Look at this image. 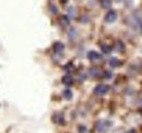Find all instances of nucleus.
Segmentation results:
<instances>
[{"label": "nucleus", "instance_id": "obj_1", "mask_svg": "<svg viewBox=\"0 0 142 133\" xmlns=\"http://www.w3.org/2000/svg\"><path fill=\"white\" fill-rule=\"evenodd\" d=\"M110 125H111L110 121H106V120H98V121H97V124H96V129H97L98 132H103V130H106V128H107V127H110Z\"/></svg>", "mask_w": 142, "mask_h": 133}, {"label": "nucleus", "instance_id": "obj_2", "mask_svg": "<svg viewBox=\"0 0 142 133\" xmlns=\"http://www.w3.org/2000/svg\"><path fill=\"white\" fill-rule=\"evenodd\" d=\"M107 91H108V87H107L106 84H98V85L94 88V93L98 94V96H103V94H106Z\"/></svg>", "mask_w": 142, "mask_h": 133}, {"label": "nucleus", "instance_id": "obj_3", "mask_svg": "<svg viewBox=\"0 0 142 133\" xmlns=\"http://www.w3.org/2000/svg\"><path fill=\"white\" fill-rule=\"evenodd\" d=\"M116 17H118V14H116L115 10H108V12L106 13V16H105V21L107 22V23H112V22L116 21Z\"/></svg>", "mask_w": 142, "mask_h": 133}, {"label": "nucleus", "instance_id": "obj_4", "mask_svg": "<svg viewBox=\"0 0 142 133\" xmlns=\"http://www.w3.org/2000/svg\"><path fill=\"white\" fill-rule=\"evenodd\" d=\"M88 58H89L91 61H97V60L101 58V54L97 53L96 50H91V52L88 53Z\"/></svg>", "mask_w": 142, "mask_h": 133}, {"label": "nucleus", "instance_id": "obj_5", "mask_svg": "<svg viewBox=\"0 0 142 133\" xmlns=\"http://www.w3.org/2000/svg\"><path fill=\"white\" fill-rule=\"evenodd\" d=\"M63 44L62 43H60V41H57V43H54V45H53V50L56 52V53H61L62 50H63Z\"/></svg>", "mask_w": 142, "mask_h": 133}, {"label": "nucleus", "instance_id": "obj_6", "mask_svg": "<svg viewBox=\"0 0 142 133\" xmlns=\"http://www.w3.org/2000/svg\"><path fill=\"white\" fill-rule=\"evenodd\" d=\"M119 65H120V61L118 58H115V57L110 58V66H111V67H118Z\"/></svg>", "mask_w": 142, "mask_h": 133}, {"label": "nucleus", "instance_id": "obj_7", "mask_svg": "<svg viewBox=\"0 0 142 133\" xmlns=\"http://www.w3.org/2000/svg\"><path fill=\"white\" fill-rule=\"evenodd\" d=\"M63 97L66 98V99H71L72 98V92L70 89H65L63 91Z\"/></svg>", "mask_w": 142, "mask_h": 133}, {"label": "nucleus", "instance_id": "obj_8", "mask_svg": "<svg viewBox=\"0 0 142 133\" xmlns=\"http://www.w3.org/2000/svg\"><path fill=\"white\" fill-rule=\"evenodd\" d=\"M63 84L65 85H71L72 84V77L71 76H65L63 77Z\"/></svg>", "mask_w": 142, "mask_h": 133}, {"label": "nucleus", "instance_id": "obj_9", "mask_svg": "<svg viewBox=\"0 0 142 133\" xmlns=\"http://www.w3.org/2000/svg\"><path fill=\"white\" fill-rule=\"evenodd\" d=\"M101 5L103 8H110L111 7V0H101Z\"/></svg>", "mask_w": 142, "mask_h": 133}, {"label": "nucleus", "instance_id": "obj_10", "mask_svg": "<svg viewBox=\"0 0 142 133\" xmlns=\"http://www.w3.org/2000/svg\"><path fill=\"white\" fill-rule=\"evenodd\" d=\"M100 70H98V69H96V67H92L91 69V75L92 76H100Z\"/></svg>", "mask_w": 142, "mask_h": 133}, {"label": "nucleus", "instance_id": "obj_11", "mask_svg": "<svg viewBox=\"0 0 142 133\" xmlns=\"http://www.w3.org/2000/svg\"><path fill=\"white\" fill-rule=\"evenodd\" d=\"M53 119H54V121H57V123H63V119H62V115H60V114H56L53 116Z\"/></svg>", "mask_w": 142, "mask_h": 133}, {"label": "nucleus", "instance_id": "obj_12", "mask_svg": "<svg viewBox=\"0 0 142 133\" xmlns=\"http://www.w3.org/2000/svg\"><path fill=\"white\" fill-rule=\"evenodd\" d=\"M102 52L103 53H110L111 52V48L108 45H102Z\"/></svg>", "mask_w": 142, "mask_h": 133}, {"label": "nucleus", "instance_id": "obj_13", "mask_svg": "<svg viewBox=\"0 0 142 133\" xmlns=\"http://www.w3.org/2000/svg\"><path fill=\"white\" fill-rule=\"evenodd\" d=\"M116 45H118V50H120V52L123 50V48H124V44H123L122 41H118V43H116Z\"/></svg>", "mask_w": 142, "mask_h": 133}, {"label": "nucleus", "instance_id": "obj_14", "mask_svg": "<svg viewBox=\"0 0 142 133\" xmlns=\"http://www.w3.org/2000/svg\"><path fill=\"white\" fill-rule=\"evenodd\" d=\"M79 133H87V127L80 125V127H79Z\"/></svg>", "mask_w": 142, "mask_h": 133}, {"label": "nucleus", "instance_id": "obj_15", "mask_svg": "<svg viewBox=\"0 0 142 133\" xmlns=\"http://www.w3.org/2000/svg\"><path fill=\"white\" fill-rule=\"evenodd\" d=\"M74 35H76V31H75L74 29H71V30H70V34H69V36L72 39V38H74Z\"/></svg>", "mask_w": 142, "mask_h": 133}, {"label": "nucleus", "instance_id": "obj_16", "mask_svg": "<svg viewBox=\"0 0 142 133\" xmlns=\"http://www.w3.org/2000/svg\"><path fill=\"white\" fill-rule=\"evenodd\" d=\"M84 79H87V74L85 72H81L80 74V80H84Z\"/></svg>", "mask_w": 142, "mask_h": 133}, {"label": "nucleus", "instance_id": "obj_17", "mask_svg": "<svg viewBox=\"0 0 142 133\" xmlns=\"http://www.w3.org/2000/svg\"><path fill=\"white\" fill-rule=\"evenodd\" d=\"M62 23H65V25H67V23H69V18H66V17H63V18H62Z\"/></svg>", "mask_w": 142, "mask_h": 133}, {"label": "nucleus", "instance_id": "obj_18", "mask_svg": "<svg viewBox=\"0 0 142 133\" xmlns=\"http://www.w3.org/2000/svg\"><path fill=\"white\" fill-rule=\"evenodd\" d=\"M105 77H107V79H110V77H111V72H110V71L105 72Z\"/></svg>", "mask_w": 142, "mask_h": 133}, {"label": "nucleus", "instance_id": "obj_19", "mask_svg": "<svg viewBox=\"0 0 142 133\" xmlns=\"http://www.w3.org/2000/svg\"><path fill=\"white\" fill-rule=\"evenodd\" d=\"M69 14H70L71 17H72V16L75 14V12H74V9H72V8H70V9H69Z\"/></svg>", "mask_w": 142, "mask_h": 133}, {"label": "nucleus", "instance_id": "obj_20", "mask_svg": "<svg viewBox=\"0 0 142 133\" xmlns=\"http://www.w3.org/2000/svg\"><path fill=\"white\" fill-rule=\"evenodd\" d=\"M50 7H52V8H50V10H52V12H54V13H56V12H57V8H56V7H53V5H50Z\"/></svg>", "mask_w": 142, "mask_h": 133}, {"label": "nucleus", "instance_id": "obj_21", "mask_svg": "<svg viewBox=\"0 0 142 133\" xmlns=\"http://www.w3.org/2000/svg\"><path fill=\"white\" fill-rule=\"evenodd\" d=\"M127 133H136V130H134V129H130V130H128Z\"/></svg>", "mask_w": 142, "mask_h": 133}, {"label": "nucleus", "instance_id": "obj_22", "mask_svg": "<svg viewBox=\"0 0 142 133\" xmlns=\"http://www.w3.org/2000/svg\"><path fill=\"white\" fill-rule=\"evenodd\" d=\"M141 114H142V110H141Z\"/></svg>", "mask_w": 142, "mask_h": 133}, {"label": "nucleus", "instance_id": "obj_23", "mask_svg": "<svg viewBox=\"0 0 142 133\" xmlns=\"http://www.w3.org/2000/svg\"><path fill=\"white\" fill-rule=\"evenodd\" d=\"M141 30H142V26H141Z\"/></svg>", "mask_w": 142, "mask_h": 133}]
</instances>
